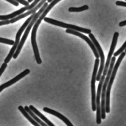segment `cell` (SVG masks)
I'll return each mask as SVG.
<instances>
[{
    "label": "cell",
    "mask_w": 126,
    "mask_h": 126,
    "mask_svg": "<svg viewBox=\"0 0 126 126\" xmlns=\"http://www.w3.org/2000/svg\"><path fill=\"white\" fill-rule=\"evenodd\" d=\"M126 53L125 52H123L121 53L120 57L118 58L115 65L113 68L111 75L110 77V80L108 86H107L106 92V106H105L106 112L107 113H109L110 112V96L112 86V84L114 82V80L115 78L116 73L117 72L118 69L122 60L126 55Z\"/></svg>",
    "instance_id": "1"
},
{
    "label": "cell",
    "mask_w": 126,
    "mask_h": 126,
    "mask_svg": "<svg viewBox=\"0 0 126 126\" xmlns=\"http://www.w3.org/2000/svg\"><path fill=\"white\" fill-rule=\"evenodd\" d=\"M48 6V3L46 2L43 5V6L40 9V10L38 11V12L36 13L35 15L34 16V18L31 21V22L29 24L27 28H26V29L25 30V32H24L23 37L21 38V40L19 43V45H18V46L17 48V50H16V51L13 54V57L14 59H16L18 55L19 54L24 44V43H25L26 40L27 38V36L29 35L30 30L32 29L34 24L36 22L38 18H39V17L43 13V12L46 9V8Z\"/></svg>",
    "instance_id": "2"
},
{
    "label": "cell",
    "mask_w": 126,
    "mask_h": 126,
    "mask_svg": "<svg viewBox=\"0 0 126 126\" xmlns=\"http://www.w3.org/2000/svg\"><path fill=\"white\" fill-rule=\"evenodd\" d=\"M116 60L115 57H112L110 64L109 67L107 72V77L105 78L102 87L101 91V119L104 120L106 117V92L107 88L108 86L109 81L110 80V77L111 75L114 66L115 62Z\"/></svg>",
    "instance_id": "3"
},
{
    "label": "cell",
    "mask_w": 126,
    "mask_h": 126,
    "mask_svg": "<svg viewBox=\"0 0 126 126\" xmlns=\"http://www.w3.org/2000/svg\"><path fill=\"white\" fill-rule=\"evenodd\" d=\"M36 13H35L31 15V16H30L26 20L24 23L23 24L21 27L19 29L17 33L16 34V36L15 43H14V45H13V46L12 47V48L10 49V51L8 55L7 56L6 58L4 60V63H6V64L8 63L10 61V60L12 59L13 54L15 53V51L17 49L18 45H19V43H20V38L22 33L24 31L25 28L26 27L28 26V24L31 22V21L32 20V18H33Z\"/></svg>",
    "instance_id": "4"
},
{
    "label": "cell",
    "mask_w": 126,
    "mask_h": 126,
    "mask_svg": "<svg viewBox=\"0 0 126 126\" xmlns=\"http://www.w3.org/2000/svg\"><path fill=\"white\" fill-rule=\"evenodd\" d=\"M44 21L47 22V23H49L55 25V26L63 27V28L72 30H75L77 32L79 31V32L86 33V34H89L91 33V30L89 29L80 27L78 26L75 25H72V24L65 23L63 22L58 21L54 19L49 18L47 17H45L44 19Z\"/></svg>",
    "instance_id": "5"
},
{
    "label": "cell",
    "mask_w": 126,
    "mask_h": 126,
    "mask_svg": "<svg viewBox=\"0 0 126 126\" xmlns=\"http://www.w3.org/2000/svg\"><path fill=\"white\" fill-rule=\"evenodd\" d=\"M100 63L99 58H96L95 60L94 69L93 72L91 82V94H92V109L93 111H96V93H95V82L97 76V72Z\"/></svg>",
    "instance_id": "6"
},
{
    "label": "cell",
    "mask_w": 126,
    "mask_h": 126,
    "mask_svg": "<svg viewBox=\"0 0 126 126\" xmlns=\"http://www.w3.org/2000/svg\"><path fill=\"white\" fill-rule=\"evenodd\" d=\"M89 36L90 38L91 39V40L96 47L101 58L100 69L98 70V73L97 74V78H96V80L97 81H99L100 80L101 75L103 73L104 69L105 57H104V54L103 50H102L100 45L95 37L94 35L92 33H91L89 34Z\"/></svg>",
    "instance_id": "7"
},
{
    "label": "cell",
    "mask_w": 126,
    "mask_h": 126,
    "mask_svg": "<svg viewBox=\"0 0 126 126\" xmlns=\"http://www.w3.org/2000/svg\"><path fill=\"white\" fill-rule=\"evenodd\" d=\"M41 22V21L40 19H38L37 20L34 25V26L33 27V29L32 31V36H31V41H32V45L35 57L37 63L38 64H41L42 63V60L40 57L39 50H38V47L37 42H36V33H37L38 28Z\"/></svg>",
    "instance_id": "8"
},
{
    "label": "cell",
    "mask_w": 126,
    "mask_h": 126,
    "mask_svg": "<svg viewBox=\"0 0 126 126\" xmlns=\"http://www.w3.org/2000/svg\"><path fill=\"white\" fill-rule=\"evenodd\" d=\"M105 79V76L104 75L101 76L100 81L97 91V96L96 97V123L98 124H101V104L100 103V98L101 96V91L103 84Z\"/></svg>",
    "instance_id": "9"
},
{
    "label": "cell",
    "mask_w": 126,
    "mask_h": 126,
    "mask_svg": "<svg viewBox=\"0 0 126 126\" xmlns=\"http://www.w3.org/2000/svg\"><path fill=\"white\" fill-rule=\"evenodd\" d=\"M41 0H40L34 1V2L32 4L28 6H25L24 7H22L18 10L15 11V12H13L11 14L5 15H0V20H7L10 19H12L15 18V17H16V16L21 15L22 13L26 10H30L33 9L36 6L38 3Z\"/></svg>",
    "instance_id": "10"
},
{
    "label": "cell",
    "mask_w": 126,
    "mask_h": 126,
    "mask_svg": "<svg viewBox=\"0 0 126 126\" xmlns=\"http://www.w3.org/2000/svg\"><path fill=\"white\" fill-rule=\"evenodd\" d=\"M119 35V33L117 32H116L114 34L111 45V47H110L109 52L108 54L107 60L106 64L104 66L103 72V75L104 76H106L107 74V72H108V70H109V67L110 64V61L111 59L112 56V54H113L114 51L115 49V47L117 45L118 38Z\"/></svg>",
    "instance_id": "11"
},
{
    "label": "cell",
    "mask_w": 126,
    "mask_h": 126,
    "mask_svg": "<svg viewBox=\"0 0 126 126\" xmlns=\"http://www.w3.org/2000/svg\"><path fill=\"white\" fill-rule=\"evenodd\" d=\"M66 32L67 33L72 34V35L78 36V37H80V38L83 39V40H84L89 44V46H90V48L92 49L96 58H99L100 56H99V54H98L96 47L94 45L92 41L88 37H87L86 35H83L82 33L77 32V31H75V30H72L67 29L66 30Z\"/></svg>",
    "instance_id": "12"
},
{
    "label": "cell",
    "mask_w": 126,
    "mask_h": 126,
    "mask_svg": "<svg viewBox=\"0 0 126 126\" xmlns=\"http://www.w3.org/2000/svg\"><path fill=\"white\" fill-rule=\"evenodd\" d=\"M30 72V70L28 69L25 70L23 72L19 74L18 75H17L16 77H15L14 78L10 80L9 81L3 84L2 85L0 86V93L7 87H9L10 86H11L12 84H14L15 83L17 82L18 81L20 80V79H22L24 77L27 75Z\"/></svg>",
    "instance_id": "13"
},
{
    "label": "cell",
    "mask_w": 126,
    "mask_h": 126,
    "mask_svg": "<svg viewBox=\"0 0 126 126\" xmlns=\"http://www.w3.org/2000/svg\"><path fill=\"white\" fill-rule=\"evenodd\" d=\"M46 1L47 0H43L41 1L40 3H39L33 9L29 10L28 12H26L25 13H23V14H21V15L16 17V18L11 19L10 20V23H15V22H16V21H18L25 18L26 16H28L29 15H31V14H33L34 13H35V12L39 8H40L41 7L42 5L43 6V5L46 3Z\"/></svg>",
    "instance_id": "14"
},
{
    "label": "cell",
    "mask_w": 126,
    "mask_h": 126,
    "mask_svg": "<svg viewBox=\"0 0 126 126\" xmlns=\"http://www.w3.org/2000/svg\"><path fill=\"white\" fill-rule=\"evenodd\" d=\"M43 110L45 112L52 115H54V116L58 118L63 121V122L65 123L67 126H74L72 124L71 122L66 117L63 115L61 113H59V112H58L53 110V109H51L47 107H44Z\"/></svg>",
    "instance_id": "15"
},
{
    "label": "cell",
    "mask_w": 126,
    "mask_h": 126,
    "mask_svg": "<svg viewBox=\"0 0 126 126\" xmlns=\"http://www.w3.org/2000/svg\"><path fill=\"white\" fill-rule=\"evenodd\" d=\"M29 108L33 113H34L36 115L40 117V118L48 126H55L42 113H41L39 111H38L32 105H30Z\"/></svg>",
    "instance_id": "16"
},
{
    "label": "cell",
    "mask_w": 126,
    "mask_h": 126,
    "mask_svg": "<svg viewBox=\"0 0 126 126\" xmlns=\"http://www.w3.org/2000/svg\"><path fill=\"white\" fill-rule=\"evenodd\" d=\"M18 109L21 113L23 114V115L26 118L32 123V125L34 126H42L38 124L37 121H35L24 109V108L22 106H20L18 107Z\"/></svg>",
    "instance_id": "17"
},
{
    "label": "cell",
    "mask_w": 126,
    "mask_h": 126,
    "mask_svg": "<svg viewBox=\"0 0 126 126\" xmlns=\"http://www.w3.org/2000/svg\"><path fill=\"white\" fill-rule=\"evenodd\" d=\"M24 109L26 110V111L35 121H37L38 124H40L41 126H49L47 125V124L44 123V122H43L38 117H37L36 116V115L33 113L30 109L27 106H26L24 107Z\"/></svg>",
    "instance_id": "18"
},
{
    "label": "cell",
    "mask_w": 126,
    "mask_h": 126,
    "mask_svg": "<svg viewBox=\"0 0 126 126\" xmlns=\"http://www.w3.org/2000/svg\"><path fill=\"white\" fill-rule=\"evenodd\" d=\"M61 0H54L46 8V9L44 10L43 13L39 17V19L41 20L42 21L43 19H44V18L46 17V15H47V13L49 12L50 10L58 2L61 1Z\"/></svg>",
    "instance_id": "19"
},
{
    "label": "cell",
    "mask_w": 126,
    "mask_h": 126,
    "mask_svg": "<svg viewBox=\"0 0 126 126\" xmlns=\"http://www.w3.org/2000/svg\"><path fill=\"white\" fill-rule=\"evenodd\" d=\"M89 8L87 5H85L79 7H70L68 10L70 12H81L88 10Z\"/></svg>",
    "instance_id": "20"
},
{
    "label": "cell",
    "mask_w": 126,
    "mask_h": 126,
    "mask_svg": "<svg viewBox=\"0 0 126 126\" xmlns=\"http://www.w3.org/2000/svg\"><path fill=\"white\" fill-rule=\"evenodd\" d=\"M126 41L125 43L123 44V46L117 51L115 52L114 54V57H117L121 53L123 52V51L126 49Z\"/></svg>",
    "instance_id": "21"
},
{
    "label": "cell",
    "mask_w": 126,
    "mask_h": 126,
    "mask_svg": "<svg viewBox=\"0 0 126 126\" xmlns=\"http://www.w3.org/2000/svg\"><path fill=\"white\" fill-rule=\"evenodd\" d=\"M0 43H3L6 44H9L10 45H13L15 43V41L12 40L0 37Z\"/></svg>",
    "instance_id": "22"
},
{
    "label": "cell",
    "mask_w": 126,
    "mask_h": 126,
    "mask_svg": "<svg viewBox=\"0 0 126 126\" xmlns=\"http://www.w3.org/2000/svg\"><path fill=\"white\" fill-rule=\"evenodd\" d=\"M7 64L6 63H4L3 64L1 67L0 68V77L1 76V75L3 74V72L5 70V69L7 67Z\"/></svg>",
    "instance_id": "23"
},
{
    "label": "cell",
    "mask_w": 126,
    "mask_h": 126,
    "mask_svg": "<svg viewBox=\"0 0 126 126\" xmlns=\"http://www.w3.org/2000/svg\"><path fill=\"white\" fill-rule=\"evenodd\" d=\"M16 1L18 2V3H20L26 6H28L30 5L29 3H28V1L24 0H16Z\"/></svg>",
    "instance_id": "24"
},
{
    "label": "cell",
    "mask_w": 126,
    "mask_h": 126,
    "mask_svg": "<svg viewBox=\"0 0 126 126\" xmlns=\"http://www.w3.org/2000/svg\"><path fill=\"white\" fill-rule=\"evenodd\" d=\"M116 4L117 6H121L126 7V2H124V1H117L116 2Z\"/></svg>",
    "instance_id": "25"
},
{
    "label": "cell",
    "mask_w": 126,
    "mask_h": 126,
    "mask_svg": "<svg viewBox=\"0 0 126 126\" xmlns=\"http://www.w3.org/2000/svg\"><path fill=\"white\" fill-rule=\"evenodd\" d=\"M5 0L9 2L10 3L12 4H13V5H15L16 6H18L19 5V3L16 0Z\"/></svg>",
    "instance_id": "26"
},
{
    "label": "cell",
    "mask_w": 126,
    "mask_h": 126,
    "mask_svg": "<svg viewBox=\"0 0 126 126\" xmlns=\"http://www.w3.org/2000/svg\"><path fill=\"white\" fill-rule=\"evenodd\" d=\"M10 23V20H9L1 21H0V26L6 25V24H8Z\"/></svg>",
    "instance_id": "27"
},
{
    "label": "cell",
    "mask_w": 126,
    "mask_h": 126,
    "mask_svg": "<svg viewBox=\"0 0 126 126\" xmlns=\"http://www.w3.org/2000/svg\"><path fill=\"white\" fill-rule=\"evenodd\" d=\"M126 20L124 21H121L119 23V26L120 27H123L124 26H126Z\"/></svg>",
    "instance_id": "28"
},
{
    "label": "cell",
    "mask_w": 126,
    "mask_h": 126,
    "mask_svg": "<svg viewBox=\"0 0 126 126\" xmlns=\"http://www.w3.org/2000/svg\"><path fill=\"white\" fill-rule=\"evenodd\" d=\"M47 1H48V3H51L52 2L53 0H48Z\"/></svg>",
    "instance_id": "29"
},
{
    "label": "cell",
    "mask_w": 126,
    "mask_h": 126,
    "mask_svg": "<svg viewBox=\"0 0 126 126\" xmlns=\"http://www.w3.org/2000/svg\"><path fill=\"white\" fill-rule=\"evenodd\" d=\"M33 1V0H28V3H31V2H32Z\"/></svg>",
    "instance_id": "30"
},
{
    "label": "cell",
    "mask_w": 126,
    "mask_h": 126,
    "mask_svg": "<svg viewBox=\"0 0 126 126\" xmlns=\"http://www.w3.org/2000/svg\"><path fill=\"white\" fill-rule=\"evenodd\" d=\"M125 50V52H126V49Z\"/></svg>",
    "instance_id": "31"
},
{
    "label": "cell",
    "mask_w": 126,
    "mask_h": 126,
    "mask_svg": "<svg viewBox=\"0 0 126 126\" xmlns=\"http://www.w3.org/2000/svg\"><path fill=\"white\" fill-rule=\"evenodd\" d=\"M125 1H126V0H125Z\"/></svg>",
    "instance_id": "32"
}]
</instances>
